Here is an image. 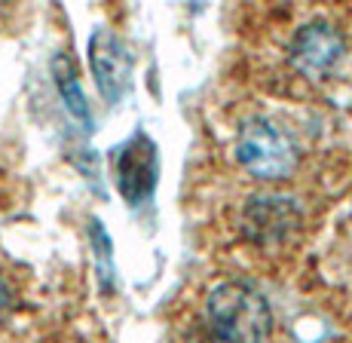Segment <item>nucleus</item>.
Returning <instances> with one entry per match:
<instances>
[{
  "instance_id": "f257e3e1",
  "label": "nucleus",
  "mask_w": 352,
  "mask_h": 343,
  "mask_svg": "<svg viewBox=\"0 0 352 343\" xmlns=\"http://www.w3.org/2000/svg\"><path fill=\"white\" fill-rule=\"evenodd\" d=\"M206 319L224 343H263L273 331V309L248 282H221L212 288Z\"/></svg>"
},
{
  "instance_id": "f03ea898",
  "label": "nucleus",
  "mask_w": 352,
  "mask_h": 343,
  "mask_svg": "<svg viewBox=\"0 0 352 343\" xmlns=\"http://www.w3.org/2000/svg\"><path fill=\"white\" fill-rule=\"evenodd\" d=\"M236 159L261 181L291 178L297 169V144L282 126L267 117H252L236 132Z\"/></svg>"
},
{
  "instance_id": "7ed1b4c3",
  "label": "nucleus",
  "mask_w": 352,
  "mask_h": 343,
  "mask_svg": "<svg viewBox=\"0 0 352 343\" xmlns=\"http://www.w3.org/2000/svg\"><path fill=\"white\" fill-rule=\"evenodd\" d=\"M300 208L291 197L279 193H254L248 199L245 212H242V233L254 242V245L273 248L282 245L300 230Z\"/></svg>"
},
{
  "instance_id": "20e7f679",
  "label": "nucleus",
  "mask_w": 352,
  "mask_h": 343,
  "mask_svg": "<svg viewBox=\"0 0 352 343\" xmlns=\"http://www.w3.org/2000/svg\"><path fill=\"white\" fill-rule=\"evenodd\" d=\"M346 56V37L331 22H309L291 37L288 62L303 77H328Z\"/></svg>"
},
{
  "instance_id": "39448f33",
  "label": "nucleus",
  "mask_w": 352,
  "mask_h": 343,
  "mask_svg": "<svg viewBox=\"0 0 352 343\" xmlns=\"http://www.w3.org/2000/svg\"><path fill=\"white\" fill-rule=\"evenodd\" d=\"M157 144L144 132H135L123 147H117V187L129 206H138L151 197L157 187Z\"/></svg>"
},
{
  "instance_id": "423d86ee",
  "label": "nucleus",
  "mask_w": 352,
  "mask_h": 343,
  "mask_svg": "<svg viewBox=\"0 0 352 343\" xmlns=\"http://www.w3.org/2000/svg\"><path fill=\"white\" fill-rule=\"evenodd\" d=\"M89 65L98 92L111 104H117L132 83V56H129L126 43L113 31L98 28L89 40Z\"/></svg>"
},
{
  "instance_id": "0eeeda50",
  "label": "nucleus",
  "mask_w": 352,
  "mask_h": 343,
  "mask_svg": "<svg viewBox=\"0 0 352 343\" xmlns=\"http://www.w3.org/2000/svg\"><path fill=\"white\" fill-rule=\"evenodd\" d=\"M52 77H56V86H58V92H62L67 111H71L86 129H92V113H89V104H86L83 86H80L77 68H74V62L65 52H58V56L52 58Z\"/></svg>"
},
{
  "instance_id": "6e6552de",
  "label": "nucleus",
  "mask_w": 352,
  "mask_h": 343,
  "mask_svg": "<svg viewBox=\"0 0 352 343\" xmlns=\"http://www.w3.org/2000/svg\"><path fill=\"white\" fill-rule=\"evenodd\" d=\"M92 242H96V254H98V264H101V279H104V285L111 288V239H107V233L101 230L98 221H92Z\"/></svg>"
}]
</instances>
